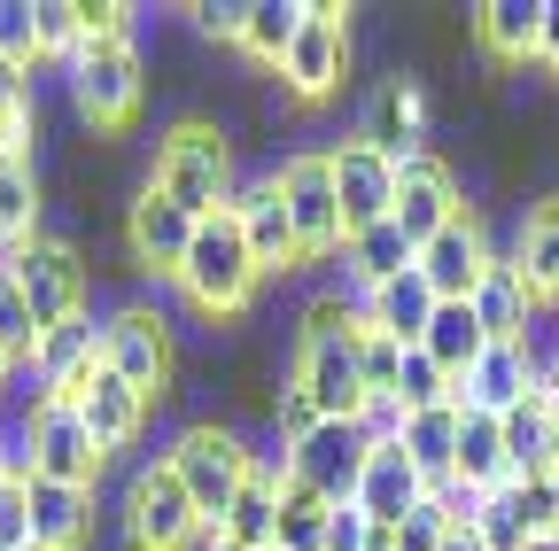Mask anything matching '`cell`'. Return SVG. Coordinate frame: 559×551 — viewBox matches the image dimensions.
Wrapping results in <instances>:
<instances>
[{"label": "cell", "mask_w": 559, "mask_h": 551, "mask_svg": "<svg viewBox=\"0 0 559 551\" xmlns=\"http://www.w3.org/2000/svg\"><path fill=\"white\" fill-rule=\"evenodd\" d=\"M536 62L559 79V0H544V32H536Z\"/></svg>", "instance_id": "49"}, {"label": "cell", "mask_w": 559, "mask_h": 551, "mask_svg": "<svg viewBox=\"0 0 559 551\" xmlns=\"http://www.w3.org/2000/svg\"><path fill=\"white\" fill-rule=\"evenodd\" d=\"M513 264L536 303H559V202H536L521 218V241H513Z\"/></svg>", "instance_id": "27"}, {"label": "cell", "mask_w": 559, "mask_h": 551, "mask_svg": "<svg viewBox=\"0 0 559 551\" xmlns=\"http://www.w3.org/2000/svg\"><path fill=\"white\" fill-rule=\"evenodd\" d=\"M94 366H102V319H94V303L32 342V373H39L55 396H79V381H86Z\"/></svg>", "instance_id": "22"}, {"label": "cell", "mask_w": 559, "mask_h": 551, "mask_svg": "<svg viewBox=\"0 0 559 551\" xmlns=\"http://www.w3.org/2000/svg\"><path fill=\"white\" fill-rule=\"evenodd\" d=\"M412 272H419V280H428V296L436 303H466L474 296V280H481V272H489V241H481V218L466 211V218H451L428 249H419L412 256Z\"/></svg>", "instance_id": "17"}, {"label": "cell", "mask_w": 559, "mask_h": 551, "mask_svg": "<svg viewBox=\"0 0 559 551\" xmlns=\"http://www.w3.org/2000/svg\"><path fill=\"white\" fill-rule=\"evenodd\" d=\"M24 551H39V543H24Z\"/></svg>", "instance_id": "54"}, {"label": "cell", "mask_w": 559, "mask_h": 551, "mask_svg": "<svg viewBox=\"0 0 559 551\" xmlns=\"http://www.w3.org/2000/svg\"><path fill=\"white\" fill-rule=\"evenodd\" d=\"M536 350L528 342H489V350L451 381V404L459 411H481V420H506V411H521L528 396H536Z\"/></svg>", "instance_id": "9"}, {"label": "cell", "mask_w": 559, "mask_h": 551, "mask_svg": "<svg viewBox=\"0 0 559 551\" xmlns=\"http://www.w3.org/2000/svg\"><path fill=\"white\" fill-rule=\"evenodd\" d=\"M0 264H9V280H16V296H24V311H32L39 334L86 311V264H79V249H70V241H47V233H39L32 249L0 256Z\"/></svg>", "instance_id": "6"}, {"label": "cell", "mask_w": 559, "mask_h": 551, "mask_svg": "<svg viewBox=\"0 0 559 551\" xmlns=\"http://www.w3.org/2000/svg\"><path fill=\"white\" fill-rule=\"evenodd\" d=\"M419 350H428V358H436V366H443V373L459 381V373H466V366H474V358L489 350V334L474 326V311H466V303H436L428 334H419Z\"/></svg>", "instance_id": "31"}, {"label": "cell", "mask_w": 559, "mask_h": 551, "mask_svg": "<svg viewBox=\"0 0 559 551\" xmlns=\"http://www.w3.org/2000/svg\"><path fill=\"white\" fill-rule=\"evenodd\" d=\"M451 481H466V490H506L513 466H506V428L481 420V411H459V458H451Z\"/></svg>", "instance_id": "26"}, {"label": "cell", "mask_w": 559, "mask_h": 551, "mask_svg": "<svg viewBox=\"0 0 559 551\" xmlns=\"http://www.w3.org/2000/svg\"><path fill=\"white\" fill-rule=\"evenodd\" d=\"M171 280H179V296H187L194 311L234 319V311H249V296L264 288V272H257V256H249L241 226L218 211V218H202V226H194V241H187V256H179Z\"/></svg>", "instance_id": "1"}, {"label": "cell", "mask_w": 559, "mask_h": 551, "mask_svg": "<svg viewBox=\"0 0 559 551\" xmlns=\"http://www.w3.org/2000/svg\"><path fill=\"white\" fill-rule=\"evenodd\" d=\"M474 536H481V551H528V528H521V513H513V481L481 498V513H474Z\"/></svg>", "instance_id": "38"}, {"label": "cell", "mask_w": 559, "mask_h": 551, "mask_svg": "<svg viewBox=\"0 0 559 551\" xmlns=\"http://www.w3.org/2000/svg\"><path fill=\"white\" fill-rule=\"evenodd\" d=\"M358 435H366V451L404 443V404H396V396H366V411H358Z\"/></svg>", "instance_id": "44"}, {"label": "cell", "mask_w": 559, "mask_h": 551, "mask_svg": "<svg viewBox=\"0 0 559 551\" xmlns=\"http://www.w3.org/2000/svg\"><path fill=\"white\" fill-rule=\"evenodd\" d=\"M140 94H148V79H140L132 39H86L70 55V101L94 132H124L140 117Z\"/></svg>", "instance_id": "4"}, {"label": "cell", "mask_w": 559, "mask_h": 551, "mask_svg": "<svg viewBox=\"0 0 559 551\" xmlns=\"http://www.w3.org/2000/svg\"><path fill=\"white\" fill-rule=\"evenodd\" d=\"M551 481H559V474H551Z\"/></svg>", "instance_id": "55"}, {"label": "cell", "mask_w": 559, "mask_h": 551, "mask_svg": "<svg viewBox=\"0 0 559 551\" xmlns=\"http://www.w3.org/2000/svg\"><path fill=\"white\" fill-rule=\"evenodd\" d=\"M0 55H9V62H39L32 55V0H0Z\"/></svg>", "instance_id": "46"}, {"label": "cell", "mask_w": 559, "mask_h": 551, "mask_svg": "<svg viewBox=\"0 0 559 551\" xmlns=\"http://www.w3.org/2000/svg\"><path fill=\"white\" fill-rule=\"evenodd\" d=\"M296 32H304V0H249V16H241V47L257 62H272V71L296 47Z\"/></svg>", "instance_id": "33"}, {"label": "cell", "mask_w": 559, "mask_h": 551, "mask_svg": "<svg viewBox=\"0 0 559 551\" xmlns=\"http://www.w3.org/2000/svg\"><path fill=\"white\" fill-rule=\"evenodd\" d=\"M210 551H241V543H218V536H210Z\"/></svg>", "instance_id": "53"}, {"label": "cell", "mask_w": 559, "mask_h": 551, "mask_svg": "<svg viewBox=\"0 0 559 551\" xmlns=\"http://www.w3.org/2000/svg\"><path fill=\"white\" fill-rule=\"evenodd\" d=\"M396 404H404V420H412V411H436V404H451V373H443L428 350H419V342H412V350H404V366H396Z\"/></svg>", "instance_id": "36"}, {"label": "cell", "mask_w": 559, "mask_h": 551, "mask_svg": "<svg viewBox=\"0 0 559 551\" xmlns=\"http://www.w3.org/2000/svg\"><path fill=\"white\" fill-rule=\"evenodd\" d=\"M396 366H404V342L358 326V381H366V396H396Z\"/></svg>", "instance_id": "39"}, {"label": "cell", "mask_w": 559, "mask_h": 551, "mask_svg": "<svg viewBox=\"0 0 559 551\" xmlns=\"http://www.w3.org/2000/svg\"><path fill=\"white\" fill-rule=\"evenodd\" d=\"M86 47V9H70V0H32V55H79Z\"/></svg>", "instance_id": "35"}, {"label": "cell", "mask_w": 559, "mask_h": 551, "mask_svg": "<svg viewBox=\"0 0 559 551\" xmlns=\"http://www.w3.org/2000/svg\"><path fill=\"white\" fill-rule=\"evenodd\" d=\"M342 334H358V311H349L342 296H311V311H304V334H296V342H342Z\"/></svg>", "instance_id": "43"}, {"label": "cell", "mask_w": 559, "mask_h": 551, "mask_svg": "<svg viewBox=\"0 0 559 551\" xmlns=\"http://www.w3.org/2000/svg\"><path fill=\"white\" fill-rule=\"evenodd\" d=\"M156 194H171L187 218H218L226 194H234V148L218 124H171L164 148H156Z\"/></svg>", "instance_id": "2"}, {"label": "cell", "mask_w": 559, "mask_h": 551, "mask_svg": "<svg viewBox=\"0 0 559 551\" xmlns=\"http://www.w3.org/2000/svg\"><path fill=\"white\" fill-rule=\"evenodd\" d=\"M389 218L404 226L412 249H428L451 218H466V194H459V179L436 156H412V164H396V211Z\"/></svg>", "instance_id": "16"}, {"label": "cell", "mask_w": 559, "mask_h": 551, "mask_svg": "<svg viewBox=\"0 0 559 551\" xmlns=\"http://www.w3.org/2000/svg\"><path fill=\"white\" fill-rule=\"evenodd\" d=\"M412 241H404V226L396 218H381V226H366V233H349L342 241V264H349V280H366V288H381V280H396V272H412Z\"/></svg>", "instance_id": "30"}, {"label": "cell", "mask_w": 559, "mask_h": 551, "mask_svg": "<svg viewBox=\"0 0 559 551\" xmlns=\"http://www.w3.org/2000/svg\"><path fill=\"white\" fill-rule=\"evenodd\" d=\"M326 513L334 505H319L311 490H280V528H272V551H326Z\"/></svg>", "instance_id": "34"}, {"label": "cell", "mask_w": 559, "mask_h": 551, "mask_svg": "<svg viewBox=\"0 0 559 551\" xmlns=\"http://www.w3.org/2000/svg\"><path fill=\"white\" fill-rule=\"evenodd\" d=\"M358 474H366V435L358 420H319L311 435L288 443V481L311 490L319 505H349L358 498Z\"/></svg>", "instance_id": "7"}, {"label": "cell", "mask_w": 559, "mask_h": 551, "mask_svg": "<svg viewBox=\"0 0 559 551\" xmlns=\"http://www.w3.org/2000/svg\"><path fill=\"white\" fill-rule=\"evenodd\" d=\"M32 342H39V326H32V311H24V296H16V280H9V264H0V350L24 366Z\"/></svg>", "instance_id": "41"}, {"label": "cell", "mask_w": 559, "mask_h": 551, "mask_svg": "<svg viewBox=\"0 0 559 551\" xmlns=\"http://www.w3.org/2000/svg\"><path fill=\"white\" fill-rule=\"evenodd\" d=\"M366 148H381L389 164H412V156H428V101H419L412 79H381L373 101H366V132H358Z\"/></svg>", "instance_id": "18"}, {"label": "cell", "mask_w": 559, "mask_h": 551, "mask_svg": "<svg viewBox=\"0 0 559 551\" xmlns=\"http://www.w3.org/2000/svg\"><path fill=\"white\" fill-rule=\"evenodd\" d=\"M326 551H389V528H373L358 505H334L326 513Z\"/></svg>", "instance_id": "42"}, {"label": "cell", "mask_w": 559, "mask_h": 551, "mask_svg": "<svg viewBox=\"0 0 559 551\" xmlns=\"http://www.w3.org/2000/svg\"><path fill=\"white\" fill-rule=\"evenodd\" d=\"M164 466L179 474V490L194 498L202 528H218V520H226V505L241 498V481H249L257 451H249L234 428H187V435L164 451Z\"/></svg>", "instance_id": "3"}, {"label": "cell", "mask_w": 559, "mask_h": 551, "mask_svg": "<svg viewBox=\"0 0 559 551\" xmlns=\"http://www.w3.org/2000/svg\"><path fill=\"white\" fill-rule=\"evenodd\" d=\"M272 179H280V202H288V218H296L304 264H311V256H334V249H342V202H334L326 156H288Z\"/></svg>", "instance_id": "12"}, {"label": "cell", "mask_w": 559, "mask_h": 551, "mask_svg": "<svg viewBox=\"0 0 559 551\" xmlns=\"http://www.w3.org/2000/svg\"><path fill=\"white\" fill-rule=\"evenodd\" d=\"M466 311H474V326H481L489 342H528V326H536V296H528V280H521V264L489 249V272L474 280Z\"/></svg>", "instance_id": "21"}, {"label": "cell", "mask_w": 559, "mask_h": 551, "mask_svg": "<svg viewBox=\"0 0 559 551\" xmlns=\"http://www.w3.org/2000/svg\"><path fill=\"white\" fill-rule=\"evenodd\" d=\"M536 32H544V0H489V9H474V39L498 62H536Z\"/></svg>", "instance_id": "28"}, {"label": "cell", "mask_w": 559, "mask_h": 551, "mask_svg": "<svg viewBox=\"0 0 559 551\" xmlns=\"http://www.w3.org/2000/svg\"><path fill=\"white\" fill-rule=\"evenodd\" d=\"M404 458L419 466L428 490H443V481H451V458H459V404L412 411V420H404Z\"/></svg>", "instance_id": "29"}, {"label": "cell", "mask_w": 559, "mask_h": 551, "mask_svg": "<svg viewBox=\"0 0 559 551\" xmlns=\"http://www.w3.org/2000/svg\"><path fill=\"white\" fill-rule=\"evenodd\" d=\"M70 404H79V420H86V435H94V451L109 458V451H124L140 428H148V396H140L132 381H117L109 366H94L86 381H79V396H70Z\"/></svg>", "instance_id": "19"}, {"label": "cell", "mask_w": 559, "mask_h": 551, "mask_svg": "<svg viewBox=\"0 0 559 551\" xmlns=\"http://www.w3.org/2000/svg\"><path fill=\"white\" fill-rule=\"evenodd\" d=\"M443 528H451V513H443V498H419L396 528H389V551H436L443 543Z\"/></svg>", "instance_id": "40"}, {"label": "cell", "mask_w": 559, "mask_h": 551, "mask_svg": "<svg viewBox=\"0 0 559 551\" xmlns=\"http://www.w3.org/2000/svg\"><path fill=\"white\" fill-rule=\"evenodd\" d=\"M102 366L117 381H132L140 396H156L171 381V326L148 303H124L117 319H102Z\"/></svg>", "instance_id": "11"}, {"label": "cell", "mask_w": 559, "mask_h": 551, "mask_svg": "<svg viewBox=\"0 0 559 551\" xmlns=\"http://www.w3.org/2000/svg\"><path fill=\"white\" fill-rule=\"evenodd\" d=\"M194 226H202V218H187V211H179L171 194H156V187H140V202H132V218H124L132 264H140V272H179V256H187Z\"/></svg>", "instance_id": "20"}, {"label": "cell", "mask_w": 559, "mask_h": 551, "mask_svg": "<svg viewBox=\"0 0 559 551\" xmlns=\"http://www.w3.org/2000/svg\"><path fill=\"white\" fill-rule=\"evenodd\" d=\"M288 388L319 411V420H358V411H366L358 334H342V342H296V373H288Z\"/></svg>", "instance_id": "10"}, {"label": "cell", "mask_w": 559, "mask_h": 551, "mask_svg": "<svg viewBox=\"0 0 559 551\" xmlns=\"http://www.w3.org/2000/svg\"><path fill=\"white\" fill-rule=\"evenodd\" d=\"M326 171H334V202H342V241L366 233V226H381L396 211V164L381 148L342 141V148H326Z\"/></svg>", "instance_id": "13"}, {"label": "cell", "mask_w": 559, "mask_h": 551, "mask_svg": "<svg viewBox=\"0 0 559 551\" xmlns=\"http://www.w3.org/2000/svg\"><path fill=\"white\" fill-rule=\"evenodd\" d=\"M32 474L39 481H62V490H94V474H102V451L79 420V404L55 396L39 404V420H32Z\"/></svg>", "instance_id": "15"}, {"label": "cell", "mask_w": 559, "mask_h": 551, "mask_svg": "<svg viewBox=\"0 0 559 551\" xmlns=\"http://www.w3.org/2000/svg\"><path fill=\"white\" fill-rule=\"evenodd\" d=\"M39 101H32V62H9L0 55V124L9 117H32Z\"/></svg>", "instance_id": "47"}, {"label": "cell", "mask_w": 559, "mask_h": 551, "mask_svg": "<svg viewBox=\"0 0 559 551\" xmlns=\"http://www.w3.org/2000/svg\"><path fill=\"white\" fill-rule=\"evenodd\" d=\"M32 543V505H24V481H0V551H24Z\"/></svg>", "instance_id": "45"}, {"label": "cell", "mask_w": 559, "mask_h": 551, "mask_svg": "<svg viewBox=\"0 0 559 551\" xmlns=\"http://www.w3.org/2000/svg\"><path fill=\"white\" fill-rule=\"evenodd\" d=\"M9 366H16V358H9V350H0V388H9Z\"/></svg>", "instance_id": "52"}, {"label": "cell", "mask_w": 559, "mask_h": 551, "mask_svg": "<svg viewBox=\"0 0 559 551\" xmlns=\"http://www.w3.org/2000/svg\"><path fill=\"white\" fill-rule=\"evenodd\" d=\"M24 505H32V543L39 551H79L94 528V490H62V481H24Z\"/></svg>", "instance_id": "24"}, {"label": "cell", "mask_w": 559, "mask_h": 551, "mask_svg": "<svg viewBox=\"0 0 559 551\" xmlns=\"http://www.w3.org/2000/svg\"><path fill=\"white\" fill-rule=\"evenodd\" d=\"M241 16H249V0H202V9H194V24L210 39H241Z\"/></svg>", "instance_id": "48"}, {"label": "cell", "mask_w": 559, "mask_h": 551, "mask_svg": "<svg viewBox=\"0 0 559 551\" xmlns=\"http://www.w3.org/2000/svg\"><path fill=\"white\" fill-rule=\"evenodd\" d=\"M39 241V171L0 164V256H16Z\"/></svg>", "instance_id": "32"}, {"label": "cell", "mask_w": 559, "mask_h": 551, "mask_svg": "<svg viewBox=\"0 0 559 551\" xmlns=\"http://www.w3.org/2000/svg\"><path fill=\"white\" fill-rule=\"evenodd\" d=\"M342 62H349V24H342V9H334V0H304V32H296L288 55H280L288 94H296V101H326V94L342 86Z\"/></svg>", "instance_id": "8"}, {"label": "cell", "mask_w": 559, "mask_h": 551, "mask_svg": "<svg viewBox=\"0 0 559 551\" xmlns=\"http://www.w3.org/2000/svg\"><path fill=\"white\" fill-rule=\"evenodd\" d=\"M419 498H428V481H419V466L404 458V443H389V451H366V474H358V505L373 528H396Z\"/></svg>", "instance_id": "23"}, {"label": "cell", "mask_w": 559, "mask_h": 551, "mask_svg": "<svg viewBox=\"0 0 559 551\" xmlns=\"http://www.w3.org/2000/svg\"><path fill=\"white\" fill-rule=\"evenodd\" d=\"M536 404H544V420H551V435H559V366L536 373Z\"/></svg>", "instance_id": "50"}, {"label": "cell", "mask_w": 559, "mask_h": 551, "mask_svg": "<svg viewBox=\"0 0 559 551\" xmlns=\"http://www.w3.org/2000/svg\"><path fill=\"white\" fill-rule=\"evenodd\" d=\"M513 513H521V528H528V551L559 543V481H551V474H544V481H513Z\"/></svg>", "instance_id": "37"}, {"label": "cell", "mask_w": 559, "mask_h": 551, "mask_svg": "<svg viewBox=\"0 0 559 551\" xmlns=\"http://www.w3.org/2000/svg\"><path fill=\"white\" fill-rule=\"evenodd\" d=\"M226 218L241 226V241H249V256H257L264 280H272V272H288V264H304L296 218H288V202H280V179H234Z\"/></svg>", "instance_id": "14"}, {"label": "cell", "mask_w": 559, "mask_h": 551, "mask_svg": "<svg viewBox=\"0 0 559 551\" xmlns=\"http://www.w3.org/2000/svg\"><path fill=\"white\" fill-rule=\"evenodd\" d=\"M124 536H132V551H194V543H210L194 498L179 490V474L164 458L132 474V490H124Z\"/></svg>", "instance_id": "5"}, {"label": "cell", "mask_w": 559, "mask_h": 551, "mask_svg": "<svg viewBox=\"0 0 559 551\" xmlns=\"http://www.w3.org/2000/svg\"><path fill=\"white\" fill-rule=\"evenodd\" d=\"M436 551H481V536H474V528H443V543H436Z\"/></svg>", "instance_id": "51"}, {"label": "cell", "mask_w": 559, "mask_h": 551, "mask_svg": "<svg viewBox=\"0 0 559 551\" xmlns=\"http://www.w3.org/2000/svg\"><path fill=\"white\" fill-rule=\"evenodd\" d=\"M428 319H436V296H428V280L419 272H396V280H381L373 296H366V319L358 326H373V334H389V342H412L428 334Z\"/></svg>", "instance_id": "25"}]
</instances>
